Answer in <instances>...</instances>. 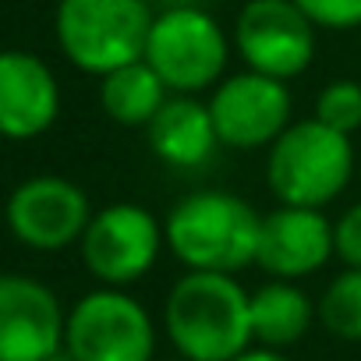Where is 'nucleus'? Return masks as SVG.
<instances>
[{
	"instance_id": "nucleus-1",
	"label": "nucleus",
	"mask_w": 361,
	"mask_h": 361,
	"mask_svg": "<svg viewBox=\"0 0 361 361\" xmlns=\"http://www.w3.org/2000/svg\"><path fill=\"white\" fill-rule=\"evenodd\" d=\"M163 333L188 361H234L252 340V294L234 273L180 276L163 301Z\"/></svg>"
},
{
	"instance_id": "nucleus-2",
	"label": "nucleus",
	"mask_w": 361,
	"mask_h": 361,
	"mask_svg": "<svg viewBox=\"0 0 361 361\" xmlns=\"http://www.w3.org/2000/svg\"><path fill=\"white\" fill-rule=\"evenodd\" d=\"M262 216L234 192L199 188L180 199L166 220V252L195 273H241L255 266Z\"/></svg>"
},
{
	"instance_id": "nucleus-3",
	"label": "nucleus",
	"mask_w": 361,
	"mask_h": 361,
	"mask_svg": "<svg viewBox=\"0 0 361 361\" xmlns=\"http://www.w3.org/2000/svg\"><path fill=\"white\" fill-rule=\"evenodd\" d=\"M354 177V142L322 121H294L266 149V185L280 206L326 209Z\"/></svg>"
},
{
	"instance_id": "nucleus-4",
	"label": "nucleus",
	"mask_w": 361,
	"mask_h": 361,
	"mask_svg": "<svg viewBox=\"0 0 361 361\" xmlns=\"http://www.w3.org/2000/svg\"><path fill=\"white\" fill-rule=\"evenodd\" d=\"M234 43L227 29L199 4H170L152 15L142 61L173 96H202L227 78Z\"/></svg>"
},
{
	"instance_id": "nucleus-5",
	"label": "nucleus",
	"mask_w": 361,
	"mask_h": 361,
	"mask_svg": "<svg viewBox=\"0 0 361 361\" xmlns=\"http://www.w3.org/2000/svg\"><path fill=\"white\" fill-rule=\"evenodd\" d=\"M149 25L152 8L145 0H57L54 11L61 54L78 71L96 78L142 61Z\"/></svg>"
},
{
	"instance_id": "nucleus-6",
	"label": "nucleus",
	"mask_w": 361,
	"mask_h": 361,
	"mask_svg": "<svg viewBox=\"0 0 361 361\" xmlns=\"http://www.w3.org/2000/svg\"><path fill=\"white\" fill-rule=\"evenodd\" d=\"M156 322L124 287H96L68 308L64 350L75 361H156Z\"/></svg>"
},
{
	"instance_id": "nucleus-7",
	"label": "nucleus",
	"mask_w": 361,
	"mask_h": 361,
	"mask_svg": "<svg viewBox=\"0 0 361 361\" xmlns=\"http://www.w3.org/2000/svg\"><path fill=\"white\" fill-rule=\"evenodd\" d=\"M166 234L163 224L135 202H114L92 213L78 252L92 280L99 287H128L138 283L163 255Z\"/></svg>"
},
{
	"instance_id": "nucleus-8",
	"label": "nucleus",
	"mask_w": 361,
	"mask_h": 361,
	"mask_svg": "<svg viewBox=\"0 0 361 361\" xmlns=\"http://www.w3.org/2000/svg\"><path fill=\"white\" fill-rule=\"evenodd\" d=\"M315 25L294 0H245L231 43L248 71L290 82L308 71L315 57Z\"/></svg>"
},
{
	"instance_id": "nucleus-9",
	"label": "nucleus",
	"mask_w": 361,
	"mask_h": 361,
	"mask_svg": "<svg viewBox=\"0 0 361 361\" xmlns=\"http://www.w3.org/2000/svg\"><path fill=\"white\" fill-rule=\"evenodd\" d=\"M206 103H209L220 145L234 152L269 149L294 124V96L287 82L248 71V68L238 75H227L209 92Z\"/></svg>"
},
{
	"instance_id": "nucleus-10",
	"label": "nucleus",
	"mask_w": 361,
	"mask_h": 361,
	"mask_svg": "<svg viewBox=\"0 0 361 361\" xmlns=\"http://www.w3.org/2000/svg\"><path fill=\"white\" fill-rule=\"evenodd\" d=\"M92 220L85 188L61 173H36L11 192L4 224L11 238L32 252H64L82 241Z\"/></svg>"
},
{
	"instance_id": "nucleus-11",
	"label": "nucleus",
	"mask_w": 361,
	"mask_h": 361,
	"mask_svg": "<svg viewBox=\"0 0 361 361\" xmlns=\"http://www.w3.org/2000/svg\"><path fill=\"white\" fill-rule=\"evenodd\" d=\"M68 312L36 276L0 273V361H47L64 350Z\"/></svg>"
},
{
	"instance_id": "nucleus-12",
	"label": "nucleus",
	"mask_w": 361,
	"mask_h": 361,
	"mask_svg": "<svg viewBox=\"0 0 361 361\" xmlns=\"http://www.w3.org/2000/svg\"><path fill=\"white\" fill-rule=\"evenodd\" d=\"M336 259L333 220L308 206H276L262 216L255 266L269 280H305Z\"/></svg>"
},
{
	"instance_id": "nucleus-13",
	"label": "nucleus",
	"mask_w": 361,
	"mask_h": 361,
	"mask_svg": "<svg viewBox=\"0 0 361 361\" xmlns=\"http://www.w3.org/2000/svg\"><path fill=\"white\" fill-rule=\"evenodd\" d=\"M61 117V82L29 50H0V135L11 142L39 138Z\"/></svg>"
},
{
	"instance_id": "nucleus-14",
	"label": "nucleus",
	"mask_w": 361,
	"mask_h": 361,
	"mask_svg": "<svg viewBox=\"0 0 361 361\" xmlns=\"http://www.w3.org/2000/svg\"><path fill=\"white\" fill-rule=\"evenodd\" d=\"M149 149L173 170H199L220 149L209 103L202 96H170L145 128Z\"/></svg>"
},
{
	"instance_id": "nucleus-15",
	"label": "nucleus",
	"mask_w": 361,
	"mask_h": 361,
	"mask_svg": "<svg viewBox=\"0 0 361 361\" xmlns=\"http://www.w3.org/2000/svg\"><path fill=\"white\" fill-rule=\"evenodd\" d=\"M319 319L315 301L294 280H269L252 290V340L259 347L290 350Z\"/></svg>"
},
{
	"instance_id": "nucleus-16",
	"label": "nucleus",
	"mask_w": 361,
	"mask_h": 361,
	"mask_svg": "<svg viewBox=\"0 0 361 361\" xmlns=\"http://www.w3.org/2000/svg\"><path fill=\"white\" fill-rule=\"evenodd\" d=\"M170 96L173 92L145 61H131L99 78V106L114 124L124 128H149V121Z\"/></svg>"
},
{
	"instance_id": "nucleus-17",
	"label": "nucleus",
	"mask_w": 361,
	"mask_h": 361,
	"mask_svg": "<svg viewBox=\"0 0 361 361\" xmlns=\"http://www.w3.org/2000/svg\"><path fill=\"white\" fill-rule=\"evenodd\" d=\"M319 322L326 333L347 343H361V269L336 273L315 301Z\"/></svg>"
},
{
	"instance_id": "nucleus-18",
	"label": "nucleus",
	"mask_w": 361,
	"mask_h": 361,
	"mask_svg": "<svg viewBox=\"0 0 361 361\" xmlns=\"http://www.w3.org/2000/svg\"><path fill=\"white\" fill-rule=\"evenodd\" d=\"M315 121L333 131L354 135L361 128V85L354 78H336L322 85V92L315 96Z\"/></svg>"
},
{
	"instance_id": "nucleus-19",
	"label": "nucleus",
	"mask_w": 361,
	"mask_h": 361,
	"mask_svg": "<svg viewBox=\"0 0 361 361\" xmlns=\"http://www.w3.org/2000/svg\"><path fill=\"white\" fill-rule=\"evenodd\" d=\"M315 29L354 32L361 29V0H294Z\"/></svg>"
},
{
	"instance_id": "nucleus-20",
	"label": "nucleus",
	"mask_w": 361,
	"mask_h": 361,
	"mask_svg": "<svg viewBox=\"0 0 361 361\" xmlns=\"http://www.w3.org/2000/svg\"><path fill=\"white\" fill-rule=\"evenodd\" d=\"M333 245H336V259L347 269H361V202L347 206L336 224H333Z\"/></svg>"
},
{
	"instance_id": "nucleus-21",
	"label": "nucleus",
	"mask_w": 361,
	"mask_h": 361,
	"mask_svg": "<svg viewBox=\"0 0 361 361\" xmlns=\"http://www.w3.org/2000/svg\"><path fill=\"white\" fill-rule=\"evenodd\" d=\"M234 361H294L287 350H273V347H259V343H252L245 354H238Z\"/></svg>"
},
{
	"instance_id": "nucleus-22",
	"label": "nucleus",
	"mask_w": 361,
	"mask_h": 361,
	"mask_svg": "<svg viewBox=\"0 0 361 361\" xmlns=\"http://www.w3.org/2000/svg\"><path fill=\"white\" fill-rule=\"evenodd\" d=\"M47 361H75V357H71V354H68V350H57V354H50V357H47Z\"/></svg>"
},
{
	"instance_id": "nucleus-23",
	"label": "nucleus",
	"mask_w": 361,
	"mask_h": 361,
	"mask_svg": "<svg viewBox=\"0 0 361 361\" xmlns=\"http://www.w3.org/2000/svg\"><path fill=\"white\" fill-rule=\"evenodd\" d=\"M156 361H188V357H180V354H170V357H156Z\"/></svg>"
}]
</instances>
